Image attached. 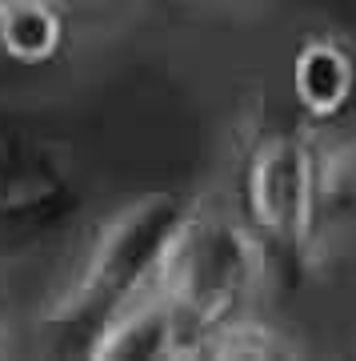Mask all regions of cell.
<instances>
[{"label": "cell", "instance_id": "obj_8", "mask_svg": "<svg viewBox=\"0 0 356 361\" xmlns=\"http://www.w3.org/2000/svg\"><path fill=\"white\" fill-rule=\"evenodd\" d=\"M296 353H300V345L280 334L276 325H260L248 313H241V317L201 334L184 357H296Z\"/></svg>", "mask_w": 356, "mask_h": 361}, {"label": "cell", "instance_id": "obj_3", "mask_svg": "<svg viewBox=\"0 0 356 361\" xmlns=\"http://www.w3.org/2000/svg\"><path fill=\"white\" fill-rule=\"evenodd\" d=\"M241 221L260 249L300 257L320 233V149L300 129L260 133L244 157Z\"/></svg>", "mask_w": 356, "mask_h": 361}, {"label": "cell", "instance_id": "obj_5", "mask_svg": "<svg viewBox=\"0 0 356 361\" xmlns=\"http://www.w3.org/2000/svg\"><path fill=\"white\" fill-rule=\"evenodd\" d=\"M77 197L68 180L32 149H0V225H44L68 213Z\"/></svg>", "mask_w": 356, "mask_h": 361}, {"label": "cell", "instance_id": "obj_4", "mask_svg": "<svg viewBox=\"0 0 356 361\" xmlns=\"http://www.w3.org/2000/svg\"><path fill=\"white\" fill-rule=\"evenodd\" d=\"M189 334L156 289H144L92 334L84 357H184Z\"/></svg>", "mask_w": 356, "mask_h": 361}, {"label": "cell", "instance_id": "obj_7", "mask_svg": "<svg viewBox=\"0 0 356 361\" xmlns=\"http://www.w3.org/2000/svg\"><path fill=\"white\" fill-rule=\"evenodd\" d=\"M64 44V13L56 0H13L0 8V56L20 68H40Z\"/></svg>", "mask_w": 356, "mask_h": 361}, {"label": "cell", "instance_id": "obj_2", "mask_svg": "<svg viewBox=\"0 0 356 361\" xmlns=\"http://www.w3.org/2000/svg\"><path fill=\"white\" fill-rule=\"evenodd\" d=\"M265 269V249L244 229V221L201 209L192 201L177 237L156 269L153 289L168 301L177 322L189 334V345L201 334L248 313V297ZM184 345V353H189Z\"/></svg>", "mask_w": 356, "mask_h": 361}, {"label": "cell", "instance_id": "obj_6", "mask_svg": "<svg viewBox=\"0 0 356 361\" xmlns=\"http://www.w3.org/2000/svg\"><path fill=\"white\" fill-rule=\"evenodd\" d=\"M293 97L312 121L341 116L356 97V56L336 37H308L293 56Z\"/></svg>", "mask_w": 356, "mask_h": 361}, {"label": "cell", "instance_id": "obj_9", "mask_svg": "<svg viewBox=\"0 0 356 361\" xmlns=\"http://www.w3.org/2000/svg\"><path fill=\"white\" fill-rule=\"evenodd\" d=\"M320 213L356 225V141L320 149Z\"/></svg>", "mask_w": 356, "mask_h": 361}, {"label": "cell", "instance_id": "obj_1", "mask_svg": "<svg viewBox=\"0 0 356 361\" xmlns=\"http://www.w3.org/2000/svg\"><path fill=\"white\" fill-rule=\"evenodd\" d=\"M189 209L192 201L180 193H148L116 209L92 233L77 277L49 310V329L61 337V349L84 353L92 334L120 305H128L144 289H153L168 241L177 237Z\"/></svg>", "mask_w": 356, "mask_h": 361}, {"label": "cell", "instance_id": "obj_10", "mask_svg": "<svg viewBox=\"0 0 356 361\" xmlns=\"http://www.w3.org/2000/svg\"><path fill=\"white\" fill-rule=\"evenodd\" d=\"M4 4H13V0H0V8H4Z\"/></svg>", "mask_w": 356, "mask_h": 361}]
</instances>
